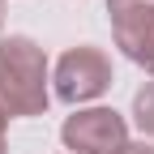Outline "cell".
Instances as JSON below:
<instances>
[{
	"label": "cell",
	"instance_id": "7a4b0ae2",
	"mask_svg": "<svg viewBox=\"0 0 154 154\" xmlns=\"http://www.w3.org/2000/svg\"><path fill=\"white\" fill-rule=\"evenodd\" d=\"M51 90L56 99L69 103V107H82V103H94L111 90V60L103 47H90V43H77L69 47L60 60H56V73H51Z\"/></svg>",
	"mask_w": 154,
	"mask_h": 154
},
{
	"label": "cell",
	"instance_id": "8992f818",
	"mask_svg": "<svg viewBox=\"0 0 154 154\" xmlns=\"http://www.w3.org/2000/svg\"><path fill=\"white\" fill-rule=\"evenodd\" d=\"M133 13H154V0H107V17H133Z\"/></svg>",
	"mask_w": 154,
	"mask_h": 154
},
{
	"label": "cell",
	"instance_id": "52a82bcc",
	"mask_svg": "<svg viewBox=\"0 0 154 154\" xmlns=\"http://www.w3.org/2000/svg\"><path fill=\"white\" fill-rule=\"evenodd\" d=\"M116 154H154V146H146V141H124Z\"/></svg>",
	"mask_w": 154,
	"mask_h": 154
},
{
	"label": "cell",
	"instance_id": "9c48e42d",
	"mask_svg": "<svg viewBox=\"0 0 154 154\" xmlns=\"http://www.w3.org/2000/svg\"><path fill=\"white\" fill-rule=\"evenodd\" d=\"M0 26H5V0H0Z\"/></svg>",
	"mask_w": 154,
	"mask_h": 154
},
{
	"label": "cell",
	"instance_id": "5b68a950",
	"mask_svg": "<svg viewBox=\"0 0 154 154\" xmlns=\"http://www.w3.org/2000/svg\"><path fill=\"white\" fill-rule=\"evenodd\" d=\"M133 120L146 137H154V82H146L137 94H133Z\"/></svg>",
	"mask_w": 154,
	"mask_h": 154
},
{
	"label": "cell",
	"instance_id": "277c9868",
	"mask_svg": "<svg viewBox=\"0 0 154 154\" xmlns=\"http://www.w3.org/2000/svg\"><path fill=\"white\" fill-rule=\"evenodd\" d=\"M111 38H116V47H120L137 69L154 73V13L116 17L111 22Z\"/></svg>",
	"mask_w": 154,
	"mask_h": 154
},
{
	"label": "cell",
	"instance_id": "6da1fadb",
	"mask_svg": "<svg viewBox=\"0 0 154 154\" xmlns=\"http://www.w3.org/2000/svg\"><path fill=\"white\" fill-rule=\"evenodd\" d=\"M51 103L47 90V56L30 34L0 38V116H43Z\"/></svg>",
	"mask_w": 154,
	"mask_h": 154
},
{
	"label": "cell",
	"instance_id": "3957f363",
	"mask_svg": "<svg viewBox=\"0 0 154 154\" xmlns=\"http://www.w3.org/2000/svg\"><path fill=\"white\" fill-rule=\"evenodd\" d=\"M60 141L73 154H116L128 141V120L116 107H82L60 124Z\"/></svg>",
	"mask_w": 154,
	"mask_h": 154
},
{
	"label": "cell",
	"instance_id": "ba28073f",
	"mask_svg": "<svg viewBox=\"0 0 154 154\" xmlns=\"http://www.w3.org/2000/svg\"><path fill=\"white\" fill-rule=\"evenodd\" d=\"M5 124H9V120L0 116V154H9V137H5Z\"/></svg>",
	"mask_w": 154,
	"mask_h": 154
}]
</instances>
